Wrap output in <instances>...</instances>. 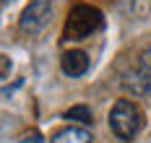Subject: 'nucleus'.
Segmentation results:
<instances>
[{
    "mask_svg": "<svg viewBox=\"0 0 151 143\" xmlns=\"http://www.w3.org/2000/svg\"><path fill=\"white\" fill-rule=\"evenodd\" d=\"M102 11L96 5H89V3H78L70 8L68 13V21H65V39H86L94 31L102 29Z\"/></svg>",
    "mask_w": 151,
    "mask_h": 143,
    "instance_id": "1",
    "label": "nucleus"
},
{
    "mask_svg": "<svg viewBox=\"0 0 151 143\" xmlns=\"http://www.w3.org/2000/svg\"><path fill=\"white\" fill-rule=\"evenodd\" d=\"M109 127L120 141H133L143 127V112L130 99H120L109 112Z\"/></svg>",
    "mask_w": 151,
    "mask_h": 143,
    "instance_id": "2",
    "label": "nucleus"
},
{
    "mask_svg": "<svg viewBox=\"0 0 151 143\" xmlns=\"http://www.w3.org/2000/svg\"><path fill=\"white\" fill-rule=\"evenodd\" d=\"M50 16H52V0H31L18 18V26L26 34H39L50 24Z\"/></svg>",
    "mask_w": 151,
    "mask_h": 143,
    "instance_id": "3",
    "label": "nucleus"
},
{
    "mask_svg": "<svg viewBox=\"0 0 151 143\" xmlns=\"http://www.w3.org/2000/svg\"><path fill=\"white\" fill-rule=\"evenodd\" d=\"M60 65H63V73H65V76L78 78V76H83V73L89 70V57H86V52H81V49H70V52L63 55Z\"/></svg>",
    "mask_w": 151,
    "mask_h": 143,
    "instance_id": "4",
    "label": "nucleus"
},
{
    "mask_svg": "<svg viewBox=\"0 0 151 143\" xmlns=\"http://www.w3.org/2000/svg\"><path fill=\"white\" fill-rule=\"evenodd\" d=\"M50 143H91V133L86 127H63L52 135Z\"/></svg>",
    "mask_w": 151,
    "mask_h": 143,
    "instance_id": "5",
    "label": "nucleus"
},
{
    "mask_svg": "<svg viewBox=\"0 0 151 143\" xmlns=\"http://www.w3.org/2000/svg\"><path fill=\"white\" fill-rule=\"evenodd\" d=\"M65 120H73V122H78V125H91V122H94L91 109H89V107H83V104L70 107V109L65 112Z\"/></svg>",
    "mask_w": 151,
    "mask_h": 143,
    "instance_id": "6",
    "label": "nucleus"
},
{
    "mask_svg": "<svg viewBox=\"0 0 151 143\" xmlns=\"http://www.w3.org/2000/svg\"><path fill=\"white\" fill-rule=\"evenodd\" d=\"M136 73H138V76H141V78H143V81H146V83L151 86V44H149L146 49H143L141 55H138Z\"/></svg>",
    "mask_w": 151,
    "mask_h": 143,
    "instance_id": "7",
    "label": "nucleus"
},
{
    "mask_svg": "<svg viewBox=\"0 0 151 143\" xmlns=\"http://www.w3.org/2000/svg\"><path fill=\"white\" fill-rule=\"evenodd\" d=\"M21 143H45V138H42V133L31 130V133H26V135L21 138Z\"/></svg>",
    "mask_w": 151,
    "mask_h": 143,
    "instance_id": "8",
    "label": "nucleus"
},
{
    "mask_svg": "<svg viewBox=\"0 0 151 143\" xmlns=\"http://www.w3.org/2000/svg\"><path fill=\"white\" fill-rule=\"evenodd\" d=\"M8 70H11V60L0 55V81H3L5 76H8Z\"/></svg>",
    "mask_w": 151,
    "mask_h": 143,
    "instance_id": "9",
    "label": "nucleus"
}]
</instances>
